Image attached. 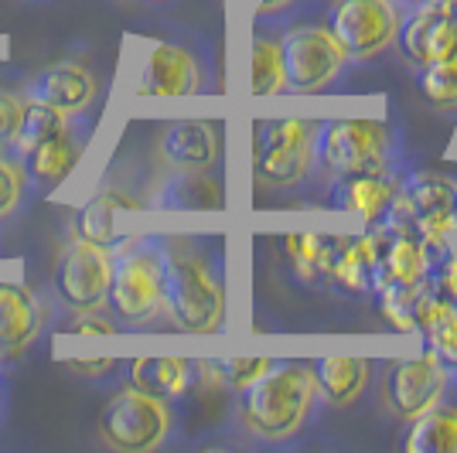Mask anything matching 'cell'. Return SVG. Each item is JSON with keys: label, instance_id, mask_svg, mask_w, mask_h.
I'll list each match as a JSON object with an SVG mask.
<instances>
[{"label": "cell", "instance_id": "6da1fadb", "mask_svg": "<svg viewBox=\"0 0 457 453\" xmlns=\"http://www.w3.org/2000/svg\"><path fill=\"white\" fill-rule=\"evenodd\" d=\"M164 310L185 334L226 331L228 266L219 232H164Z\"/></svg>", "mask_w": 457, "mask_h": 453}, {"label": "cell", "instance_id": "7a4b0ae2", "mask_svg": "<svg viewBox=\"0 0 457 453\" xmlns=\"http://www.w3.org/2000/svg\"><path fill=\"white\" fill-rule=\"evenodd\" d=\"M239 426L263 443H290L318 419L324 399L311 361L277 358L243 392H236Z\"/></svg>", "mask_w": 457, "mask_h": 453}, {"label": "cell", "instance_id": "3957f363", "mask_svg": "<svg viewBox=\"0 0 457 453\" xmlns=\"http://www.w3.org/2000/svg\"><path fill=\"white\" fill-rule=\"evenodd\" d=\"M406 133L396 116H331L314 133V174H376L403 170Z\"/></svg>", "mask_w": 457, "mask_h": 453}, {"label": "cell", "instance_id": "277c9868", "mask_svg": "<svg viewBox=\"0 0 457 453\" xmlns=\"http://www.w3.org/2000/svg\"><path fill=\"white\" fill-rule=\"evenodd\" d=\"M106 310L123 331L154 327L164 310V232H134L113 249Z\"/></svg>", "mask_w": 457, "mask_h": 453}, {"label": "cell", "instance_id": "5b68a950", "mask_svg": "<svg viewBox=\"0 0 457 453\" xmlns=\"http://www.w3.org/2000/svg\"><path fill=\"white\" fill-rule=\"evenodd\" d=\"M181 430V409L174 399L120 382L99 413V436L110 450L154 453L171 447Z\"/></svg>", "mask_w": 457, "mask_h": 453}, {"label": "cell", "instance_id": "8992f818", "mask_svg": "<svg viewBox=\"0 0 457 453\" xmlns=\"http://www.w3.org/2000/svg\"><path fill=\"white\" fill-rule=\"evenodd\" d=\"M215 62L205 41L198 38H157L144 52L137 72V99H188V95L215 93Z\"/></svg>", "mask_w": 457, "mask_h": 453}, {"label": "cell", "instance_id": "52a82bcc", "mask_svg": "<svg viewBox=\"0 0 457 453\" xmlns=\"http://www.w3.org/2000/svg\"><path fill=\"white\" fill-rule=\"evenodd\" d=\"M318 119L270 116L253 123V174L270 188H301L314 177Z\"/></svg>", "mask_w": 457, "mask_h": 453}, {"label": "cell", "instance_id": "ba28073f", "mask_svg": "<svg viewBox=\"0 0 457 453\" xmlns=\"http://www.w3.org/2000/svg\"><path fill=\"white\" fill-rule=\"evenodd\" d=\"M284 76L290 95H318L342 86L352 58L321 21H287L280 31Z\"/></svg>", "mask_w": 457, "mask_h": 453}, {"label": "cell", "instance_id": "9c48e42d", "mask_svg": "<svg viewBox=\"0 0 457 453\" xmlns=\"http://www.w3.org/2000/svg\"><path fill=\"white\" fill-rule=\"evenodd\" d=\"M400 18V0H324L321 7V24L352 62H372L393 48Z\"/></svg>", "mask_w": 457, "mask_h": 453}, {"label": "cell", "instance_id": "30bf717a", "mask_svg": "<svg viewBox=\"0 0 457 453\" xmlns=\"http://www.w3.org/2000/svg\"><path fill=\"white\" fill-rule=\"evenodd\" d=\"M110 280H113V249L96 246L79 235L62 249L55 266V293L69 310L106 307Z\"/></svg>", "mask_w": 457, "mask_h": 453}, {"label": "cell", "instance_id": "8fae6325", "mask_svg": "<svg viewBox=\"0 0 457 453\" xmlns=\"http://www.w3.org/2000/svg\"><path fill=\"white\" fill-rule=\"evenodd\" d=\"M457 385V375H451L430 351L420 358L386 361V406L400 416L403 423L417 419L430 406H437Z\"/></svg>", "mask_w": 457, "mask_h": 453}, {"label": "cell", "instance_id": "7c38bea8", "mask_svg": "<svg viewBox=\"0 0 457 453\" xmlns=\"http://www.w3.org/2000/svg\"><path fill=\"white\" fill-rule=\"evenodd\" d=\"M96 133V116L93 110L86 113H72L65 130H58L55 136H48L45 144H38L35 151L24 157V170H28V185L31 194H52V191L72 177V170L79 168L82 153L89 147Z\"/></svg>", "mask_w": 457, "mask_h": 453}, {"label": "cell", "instance_id": "4fadbf2b", "mask_svg": "<svg viewBox=\"0 0 457 453\" xmlns=\"http://www.w3.org/2000/svg\"><path fill=\"white\" fill-rule=\"evenodd\" d=\"M403 170H376V174H338V177H328L324 208L345 211V215H359L365 226H376V222H382V218L389 215V208L396 202Z\"/></svg>", "mask_w": 457, "mask_h": 453}, {"label": "cell", "instance_id": "5bb4252c", "mask_svg": "<svg viewBox=\"0 0 457 453\" xmlns=\"http://www.w3.org/2000/svg\"><path fill=\"white\" fill-rule=\"evenodd\" d=\"M226 127L222 119H171L161 130V153L178 170L222 168Z\"/></svg>", "mask_w": 457, "mask_h": 453}, {"label": "cell", "instance_id": "9a60e30c", "mask_svg": "<svg viewBox=\"0 0 457 453\" xmlns=\"http://www.w3.org/2000/svg\"><path fill=\"white\" fill-rule=\"evenodd\" d=\"M24 93H28V103L52 106L58 113H86L99 99V82L86 65L58 62V65L41 69L38 76L24 86Z\"/></svg>", "mask_w": 457, "mask_h": 453}, {"label": "cell", "instance_id": "2e32d148", "mask_svg": "<svg viewBox=\"0 0 457 453\" xmlns=\"http://www.w3.org/2000/svg\"><path fill=\"white\" fill-rule=\"evenodd\" d=\"M140 208L144 205H140L137 198H130L127 191H116V188L96 191L76 215L79 239H89L96 246L116 249L127 235H134V232L127 228V218H134Z\"/></svg>", "mask_w": 457, "mask_h": 453}, {"label": "cell", "instance_id": "e0dca14e", "mask_svg": "<svg viewBox=\"0 0 457 453\" xmlns=\"http://www.w3.org/2000/svg\"><path fill=\"white\" fill-rule=\"evenodd\" d=\"M287 18H253V35H249V93L256 99H273L287 93L284 76V31Z\"/></svg>", "mask_w": 457, "mask_h": 453}, {"label": "cell", "instance_id": "ac0fdd59", "mask_svg": "<svg viewBox=\"0 0 457 453\" xmlns=\"http://www.w3.org/2000/svg\"><path fill=\"white\" fill-rule=\"evenodd\" d=\"M157 211H222L226 208V181L222 170H178L161 181L151 194Z\"/></svg>", "mask_w": 457, "mask_h": 453}, {"label": "cell", "instance_id": "d6986e66", "mask_svg": "<svg viewBox=\"0 0 457 453\" xmlns=\"http://www.w3.org/2000/svg\"><path fill=\"white\" fill-rule=\"evenodd\" d=\"M45 310L24 284L0 280V368L41 334Z\"/></svg>", "mask_w": 457, "mask_h": 453}, {"label": "cell", "instance_id": "ffe728a7", "mask_svg": "<svg viewBox=\"0 0 457 453\" xmlns=\"http://www.w3.org/2000/svg\"><path fill=\"white\" fill-rule=\"evenodd\" d=\"M314 378L321 399L335 409H348L355 406L362 392L369 389L372 378V361L369 358H345V355H328V358H314Z\"/></svg>", "mask_w": 457, "mask_h": 453}, {"label": "cell", "instance_id": "44dd1931", "mask_svg": "<svg viewBox=\"0 0 457 453\" xmlns=\"http://www.w3.org/2000/svg\"><path fill=\"white\" fill-rule=\"evenodd\" d=\"M127 382L164 399H185L198 382V361L191 358H134L123 365Z\"/></svg>", "mask_w": 457, "mask_h": 453}, {"label": "cell", "instance_id": "7402d4cb", "mask_svg": "<svg viewBox=\"0 0 457 453\" xmlns=\"http://www.w3.org/2000/svg\"><path fill=\"white\" fill-rule=\"evenodd\" d=\"M403 447L410 453H457V399H440L427 413L410 419Z\"/></svg>", "mask_w": 457, "mask_h": 453}, {"label": "cell", "instance_id": "603a6c76", "mask_svg": "<svg viewBox=\"0 0 457 453\" xmlns=\"http://www.w3.org/2000/svg\"><path fill=\"white\" fill-rule=\"evenodd\" d=\"M440 11L444 7H430V4H413V7H403L400 28H396V48L400 55L413 65V69H423L427 65V52H430V31L437 24Z\"/></svg>", "mask_w": 457, "mask_h": 453}, {"label": "cell", "instance_id": "cb8c5ba5", "mask_svg": "<svg viewBox=\"0 0 457 453\" xmlns=\"http://www.w3.org/2000/svg\"><path fill=\"white\" fill-rule=\"evenodd\" d=\"M69 116H72V113H58V110H52V106L28 103V110H24V119H21L18 133H14V140H11L7 147H11V151H14L21 161H24V157L35 151L38 144H45L48 136H55L58 130H65Z\"/></svg>", "mask_w": 457, "mask_h": 453}, {"label": "cell", "instance_id": "d4e9b609", "mask_svg": "<svg viewBox=\"0 0 457 453\" xmlns=\"http://www.w3.org/2000/svg\"><path fill=\"white\" fill-rule=\"evenodd\" d=\"M420 93L427 95V103L440 113H454L457 110V58H440L427 62L417 69Z\"/></svg>", "mask_w": 457, "mask_h": 453}, {"label": "cell", "instance_id": "484cf974", "mask_svg": "<svg viewBox=\"0 0 457 453\" xmlns=\"http://www.w3.org/2000/svg\"><path fill=\"white\" fill-rule=\"evenodd\" d=\"M280 249H284L290 273L301 284H318L321 280V232H284L280 235Z\"/></svg>", "mask_w": 457, "mask_h": 453}, {"label": "cell", "instance_id": "4316f807", "mask_svg": "<svg viewBox=\"0 0 457 453\" xmlns=\"http://www.w3.org/2000/svg\"><path fill=\"white\" fill-rule=\"evenodd\" d=\"M28 198H35V194L28 185L24 161L11 147H0V226L7 218H14Z\"/></svg>", "mask_w": 457, "mask_h": 453}, {"label": "cell", "instance_id": "83f0119b", "mask_svg": "<svg viewBox=\"0 0 457 453\" xmlns=\"http://www.w3.org/2000/svg\"><path fill=\"white\" fill-rule=\"evenodd\" d=\"M379 303L382 317L393 331L400 334H417V321H413V297L417 290H406V286H382L372 293Z\"/></svg>", "mask_w": 457, "mask_h": 453}, {"label": "cell", "instance_id": "f1b7e54d", "mask_svg": "<svg viewBox=\"0 0 457 453\" xmlns=\"http://www.w3.org/2000/svg\"><path fill=\"white\" fill-rule=\"evenodd\" d=\"M423 341H427V351H430L451 375H457V307L447 317H440L430 331H423Z\"/></svg>", "mask_w": 457, "mask_h": 453}, {"label": "cell", "instance_id": "f546056e", "mask_svg": "<svg viewBox=\"0 0 457 453\" xmlns=\"http://www.w3.org/2000/svg\"><path fill=\"white\" fill-rule=\"evenodd\" d=\"M127 361H116V358H96V361H79V358H65L62 368L72 372L76 378L89 382V385H120L127 382V372H123Z\"/></svg>", "mask_w": 457, "mask_h": 453}, {"label": "cell", "instance_id": "4dcf8cb0", "mask_svg": "<svg viewBox=\"0 0 457 453\" xmlns=\"http://www.w3.org/2000/svg\"><path fill=\"white\" fill-rule=\"evenodd\" d=\"M62 334H116V331H123L116 317L106 310V307H99V310H72V317L58 327Z\"/></svg>", "mask_w": 457, "mask_h": 453}, {"label": "cell", "instance_id": "1f68e13d", "mask_svg": "<svg viewBox=\"0 0 457 453\" xmlns=\"http://www.w3.org/2000/svg\"><path fill=\"white\" fill-rule=\"evenodd\" d=\"M273 361L277 358H226L219 365H222V378H226L228 392L236 396V392H243L246 385H253L256 378L263 375Z\"/></svg>", "mask_w": 457, "mask_h": 453}, {"label": "cell", "instance_id": "d6a6232c", "mask_svg": "<svg viewBox=\"0 0 457 453\" xmlns=\"http://www.w3.org/2000/svg\"><path fill=\"white\" fill-rule=\"evenodd\" d=\"M24 110H28V99H21L14 93H0V147H7L14 140L21 119H24Z\"/></svg>", "mask_w": 457, "mask_h": 453}, {"label": "cell", "instance_id": "836d02e7", "mask_svg": "<svg viewBox=\"0 0 457 453\" xmlns=\"http://www.w3.org/2000/svg\"><path fill=\"white\" fill-rule=\"evenodd\" d=\"M430 284L437 286L440 293L457 307V256H447V259L437 266V273H434Z\"/></svg>", "mask_w": 457, "mask_h": 453}, {"label": "cell", "instance_id": "e575fe53", "mask_svg": "<svg viewBox=\"0 0 457 453\" xmlns=\"http://www.w3.org/2000/svg\"><path fill=\"white\" fill-rule=\"evenodd\" d=\"M246 4L260 14V18H287L290 21V14H297L304 0H246Z\"/></svg>", "mask_w": 457, "mask_h": 453}, {"label": "cell", "instance_id": "d590c367", "mask_svg": "<svg viewBox=\"0 0 457 453\" xmlns=\"http://www.w3.org/2000/svg\"><path fill=\"white\" fill-rule=\"evenodd\" d=\"M7 413H11V385H7L4 368H0V430H4V423H7Z\"/></svg>", "mask_w": 457, "mask_h": 453}, {"label": "cell", "instance_id": "8d00e7d4", "mask_svg": "<svg viewBox=\"0 0 457 453\" xmlns=\"http://www.w3.org/2000/svg\"><path fill=\"white\" fill-rule=\"evenodd\" d=\"M403 7H413V4H420V0H400Z\"/></svg>", "mask_w": 457, "mask_h": 453}, {"label": "cell", "instance_id": "74e56055", "mask_svg": "<svg viewBox=\"0 0 457 453\" xmlns=\"http://www.w3.org/2000/svg\"><path fill=\"white\" fill-rule=\"evenodd\" d=\"M147 4H168V0H147Z\"/></svg>", "mask_w": 457, "mask_h": 453}]
</instances>
